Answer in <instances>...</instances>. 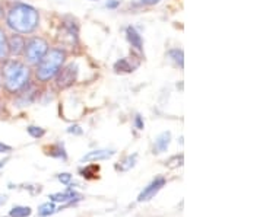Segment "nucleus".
<instances>
[{
    "label": "nucleus",
    "instance_id": "obj_10",
    "mask_svg": "<svg viewBox=\"0 0 263 217\" xmlns=\"http://www.w3.org/2000/svg\"><path fill=\"white\" fill-rule=\"evenodd\" d=\"M114 155L113 150H92L89 153H86L82 162H89V161H104V159H108Z\"/></svg>",
    "mask_w": 263,
    "mask_h": 217
},
{
    "label": "nucleus",
    "instance_id": "obj_4",
    "mask_svg": "<svg viewBox=\"0 0 263 217\" xmlns=\"http://www.w3.org/2000/svg\"><path fill=\"white\" fill-rule=\"evenodd\" d=\"M48 51V44L46 39L38 37L29 38L25 42V48H24V54L29 64H38V61L46 56Z\"/></svg>",
    "mask_w": 263,
    "mask_h": 217
},
{
    "label": "nucleus",
    "instance_id": "obj_16",
    "mask_svg": "<svg viewBox=\"0 0 263 217\" xmlns=\"http://www.w3.org/2000/svg\"><path fill=\"white\" fill-rule=\"evenodd\" d=\"M136 158L138 155H132V156H127L123 162H120V165H117V169L122 170V172H126V170L132 169L136 163Z\"/></svg>",
    "mask_w": 263,
    "mask_h": 217
},
{
    "label": "nucleus",
    "instance_id": "obj_20",
    "mask_svg": "<svg viewBox=\"0 0 263 217\" xmlns=\"http://www.w3.org/2000/svg\"><path fill=\"white\" fill-rule=\"evenodd\" d=\"M27 132L31 137H34V139H40V137H43L46 132H44V128H41V127H35V125H29L28 128H27Z\"/></svg>",
    "mask_w": 263,
    "mask_h": 217
},
{
    "label": "nucleus",
    "instance_id": "obj_31",
    "mask_svg": "<svg viewBox=\"0 0 263 217\" xmlns=\"http://www.w3.org/2000/svg\"><path fill=\"white\" fill-rule=\"evenodd\" d=\"M0 89H2V76H0Z\"/></svg>",
    "mask_w": 263,
    "mask_h": 217
},
{
    "label": "nucleus",
    "instance_id": "obj_6",
    "mask_svg": "<svg viewBox=\"0 0 263 217\" xmlns=\"http://www.w3.org/2000/svg\"><path fill=\"white\" fill-rule=\"evenodd\" d=\"M164 185H165V178H164V177H157L155 180L151 182L148 187L143 188V191H142L141 194H139V197H138V201H139V203H143V201H148V200H151L152 197H155V194H157Z\"/></svg>",
    "mask_w": 263,
    "mask_h": 217
},
{
    "label": "nucleus",
    "instance_id": "obj_24",
    "mask_svg": "<svg viewBox=\"0 0 263 217\" xmlns=\"http://www.w3.org/2000/svg\"><path fill=\"white\" fill-rule=\"evenodd\" d=\"M135 124H136V128H138V130H143V127H145V124H143V120H142L141 115H136V118H135Z\"/></svg>",
    "mask_w": 263,
    "mask_h": 217
},
{
    "label": "nucleus",
    "instance_id": "obj_27",
    "mask_svg": "<svg viewBox=\"0 0 263 217\" xmlns=\"http://www.w3.org/2000/svg\"><path fill=\"white\" fill-rule=\"evenodd\" d=\"M119 3H120L119 0H110V2H107V5H105V6H107V8H110V9H114V8H117V6H119Z\"/></svg>",
    "mask_w": 263,
    "mask_h": 217
},
{
    "label": "nucleus",
    "instance_id": "obj_30",
    "mask_svg": "<svg viewBox=\"0 0 263 217\" xmlns=\"http://www.w3.org/2000/svg\"><path fill=\"white\" fill-rule=\"evenodd\" d=\"M3 105L5 104H2V102H0V115L5 113V106H3Z\"/></svg>",
    "mask_w": 263,
    "mask_h": 217
},
{
    "label": "nucleus",
    "instance_id": "obj_13",
    "mask_svg": "<svg viewBox=\"0 0 263 217\" xmlns=\"http://www.w3.org/2000/svg\"><path fill=\"white\" fill-rule=\"evenodd\" d=\"M47 153L50 155V156H53V158H59V159H63V161L67 158V155H66V151H65V147H63V144H60V143L50 146Z\"/></svg>",
    "mask_w": 263,
    "mask_h": 217
},
{
    "label": "nucleus",
    "instance_id": "obj_12",
    "mask_svg": "<svg viewBox=\"0 0 263 217\" xmlns=\"http://www.w3.org/2000/svg\"><path fill=\"white\" fill-rule=\"evenodd\" d=\"M126 35H127V39L132 44V47H135L136 50H142V38L138 34L136 29L133 28V27H129V28L126 29Z\"/></svg>",
    "mask_w": 263,
    "mask_h": 217
},
{
    "label": "nucleus",
    "instance_id": "obj_17",
    "mask_svg": "<svg viewBox=\"0 0 263 217\" xmlns=\"http://www.w3.org/2000/svg\"><path fill=\"white\" fill-rule=\"evenodd\" d=\"M114 70L116 72H122V73H130L132 70V66L129 64V61L126 60V58H122V60H119L116 64H114Z\"/></svg>",
    "mask_w": 263,
    "mask_h": 217
},
{
    "label": "nucleus",
    "instance_id": "obj_15",
    "mask_svg": "<svg viewBox=\"0 0 263 217\" xmlns=\"http://www.w3.org/2000/svg\"><path fill=\"white\" fill-rule=\"evenodd\" d=\"M53 213H56V206L53 204V201L50 203H44L43 206H40L38 208V216L40 217H47L50 214H53Z\"/></svg>",
    "mask_w": 263,
    "mask_h": 217
},
{
    "label": "nucleus",
    "instance_id": "obj_1",
    "mask_svg": "<svg viewBox=\"0 0 263 217\" xmlns=\"http://www.w3.org/2000/svg\"><path fill=\"white\" fill-rule=\"evenodd\" d=\"M2 85L9 94H18L29 83V67L16 58H8L0 69Z\"/></svg>",
    "mask_w": 263,
    "mask_h": 217
},
{
    "label": "nucleus",
    "instance_id": "obj_5",
    "mask_svg": "<svg viewBox=\"0 0 263 217\" xmlns=\"http://www.w3.org/2000/svg\"><path fill=\"white\" fill-rule=\"evenodd\" d=\"M57 75H59L56 79L57 88L66 89V88H69V86H72L75 83L76 76H78V66L72 63V64L65 67L62 72H59Z\"/></svg>",
    "mask_w": 263,
    "mask_h": 217
},
{
    "label": "nucleus",
    "instance_id": "obj_23",
    "mask_svg": "<svg viewBox=\"0 0 263 217\" xmlns=\"http://www.w3.org/2000/svg\"><path fill=\"white\" fill-rule=\"evenodd\" d=\"M57 178H59V181H60L62 184H66V185H67V184H70V181H72V175L65 172V173H60Z\"/></svg>",
    "mask_w": 263,
    "mask_h": 217
},
{
    "label": "nucleus",
    "instance_id": "obj_25",
    "mask_svg": "<svg viewBox=\"0 0 263 217\" xmlns=\"http://www.w3.org/2000/svg\"><path fill=\"white\" fill-rule=\"evenodd\" d=\"M67 133H70V134H82V128L79 125H72V127L67 128Z\"/></svg>",
    "mask_w": 263,
    "mask_h": 217
},
{
    "label": "nucleus",
    "instance_id": "obj_9",
    "mask_svg": "<svg viewBox=\"0 0 263 217\" xmlns=\"http://www.w3.org/2000/svg\"><path fill=\"white\" fill-rule=\"evenodd\" d=\"M170 142H171V133L164 132L161 133L160 136L155 140V146H154V153H162L168 149Z\"/></svg>",
    "mask_w": 263,
    "mask_h": 217
},
{
    "label": "nucleus",
    "instance_id": "obj_11",
    "mask_svg": "<svg viewBox=\"0 0 263 217\" xmlns=\"http://www.w3.org/2000/svg\"><path fill=\"white\" fill-rule=\"evenodd\" d=\"M9 58V48H8V35L5 29L0 27V61L3 63L5 60Z\"/></svg>",
    "mask_w": 263,
    "mask_h": 217
},
{
    "label": "nucleus",
    "instance_id": "obj_7",
    "mask_svg": "<svg viewBox=\"0 0 263 217\" xmlns=\"http://www.w3.org/2000/svg\"><path fill=\"white\" fill-rule=\"evenodd\" d=\"M8 48H9V56H21V54H24L25 39L22 38L21 34L13 32L12 35L8 37Z\"/></svg>",
    "mask_w": 263,
    "mask_h": 217
},
{
    "label": "nucleus",
    "instance_id": "obj_2",
    "mask_svg": "<svg viewBox=\"0 0 263 217\" xmlns=\"http://www.w3.org/2000/svg\"><path fill=\"white\" fill-rule=\"evenodd\" d=\"M6 25L16 34H31L38 27V12L25 3H15L6 13Z\"/></svg>",
    "mask_w": 263,
    "mask_h": 217
},
{
    "label": "nucleus",
    "instance_id": "obj_22",
    "mask_svg": "<svg viewBox=\"0 0 263 217\" xmlns=\"http://www.w3.org/2000/svg\"><path fill=\"white\" fill-rule=\"evenodd\" d=\"M158 2H160V0H135L133 5H135V6H142V5L151 6V5H157Z\"/></svg>",
    "mask_w": 263,
    "mask_h": 217
},
{
    "label": "nucleus",
    "instance_id": "obj_29",
    "mask_svg": "<svg viewBox=\"0 0 263 217\" xmlns=\"http://www.w3.org/2000/svg\"><path fill=\"white\" fill-rule=\"evenodd\" d=\"M8 161H9L8 158H6V159H3V161H0V168H2V166H5V163H6Z\"/></svg>",
    "mask_w": 263,
    "mask_h": 217
},
{
    "label": "nucleus",
    "instance_id": "obj_18",
    "mask_svg": "<svg viewBox=\"0 0 263 217\" xmlns=\"http://www.w3.org/2000/svg\"><path fill=\"white\" fill-rule=\"evenodd\" d=\"M98 170H100V168H98V166H95V165H92V166H86L85 169H81L79 172H81V175L85 177V178H95Z\"/></svg>",
    "mask_w": 263,
    "mask_h": 217
},
{
    "label": "nucleus",
    "instance_id": "obj_28",
    "mask_svg": "<svg viewBox=\"0 0 263 217\" xmlns=\"http://www.w3.org/2000/svg\"><path fill=\"white\" fill-rule=\"evenodd\" d=\"M3 16H5V10L0 6V19H3Z\"/></svg>",
    "mask_w": 263,
    "mask_h": 217
},
{
    "label": "nucleus",
    "instance_id": "obj_26",
    "mask_svg": "<svg viewBox=\"0 0 263 217\" xmlns=\"http://www.w3.org/2000/svg\"><path fill=\"white\" fill-rule=\"evenodd\" d=\"M9 151H12V147H10V146L0 143V153H9Z\"/></svg>",
    "mask_w": 263,
    "mask_h": 217
},
{
    "label": "nucleus",
    "instance_id": "obj_8",
    "mask_svg": "<svg viewBox=\"0 0 263 217\" xmlns=\"http://www.w3.org/2000/svg\"><path fill=\"white\" fill-rule=\"evenodd\" d=\"M48 199L51 200L53 203H73V201H81L82 196L79 192L73 191V189H67L65 192H54Z\"/></svg>",
    "mask_w": 263,
    "mask_h": 217
},
{
    "label": "nucleus",
    "instance_id": "obj_14",
    "mask_svg": "<svg viewBox=\"0 0 263 217\" xmlns=\"http://www.w3.org/2000/svg\"><path fill=\"white\" fill-rule=\"evenodd\" d=\"M32 210L31 207H25V206H15L9 211L10 217H28L31 216Z\"/></svg>",
    "mask_w": 263,
    "mask_h": 217
},
{
    "label": "nucleus",
    "instance_id": "obj_19",
    "mask_svg": "<svg viewBox=\"0 0 263 217\" xmlns=\"http://www.w3.org/2000/svg\"><path fill=\"white\" fill-rule=\"evenodd\" d=\"M168 56L179 64L180 67H183V50H179V48H176V50H171L168 53Z\"/></svg>",
    "mask_w": 263,
    "mask_h": 217
},
{
    "label": "nucleus",
    "instance_id": "obj_21",
    "mask_svg": "<svg viewBox=\"0 0 263 217\" xmlns=\"http://www.w3.org/2000/svg\"><path fill=\"white\" fill-rule=\"evenodd\" d=\"M165 165L170 166V168H177V166H181L183 165V155H177V156H173L171 159L165 162Z\"/></svg>",
    "mask_w": 263,
    "mask_h": 217
},
{
    "label": "nucleus",
    "instance_id": "obj_3",
    "mask_svg": "<svg viewBox=\"0 0 263 217\" xmlns=\"http://www.w3.org/2000/svg\"><path fill=\"white\" fill-rule=\"evenodd\" d=\"M66 54L65 51H62L60 48H53L46 53V56L43 57L37 64V77L41 82H47L51 77L60 72V67L65 61Z\"/></svg>",
    "mask_w": 263,
    "mask_h": 217
}]
</instances>
